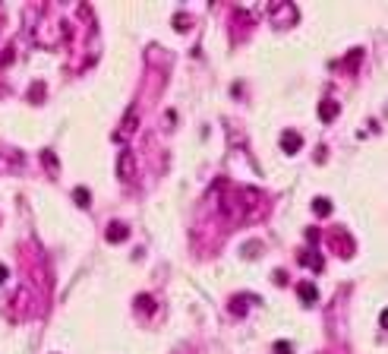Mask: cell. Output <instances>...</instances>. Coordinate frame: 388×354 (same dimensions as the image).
Returning <instances> with one entry per match:
<instances>
[{"label":"cell","mask_w":388,"mask_h":354,"mask_svg":"<svg viewBox=\"0 0 388 354\" xmlns=\"http://www.w3.org/2000/svg\"><path fill=\"white\" fill-rule=\"evenodd\" d=\"M117 177L123 180V184H130V180L136 177V155H133L130 149H123L117 155Z\"/></svg>","instance_id":"1"},{"label":"cell","mask_w":388,"mask_h":354,"mask_svg":"<svg viewBox=\"0 0 388 354\" xmlns=\"http://www.w3.org/2000/svg\"><path fill=\"white\" fill-rule=\"evenodd\" d=\"M136 126H139V111L130 108V111L123 114V120H120V130L114 133V139H120V143H123V139H130L133 133H136Z\"/></svg>","instance_id":"2"},{"label":"cell","mask_w":388,"mask_h":354,"mask_svg":"<svg viewBox=\"0 0 388 354\" xmlns=\"http://www.w3.org/2000/svg\"><path fill=\"white\" fill-rule=\"evenodd\" d=\"M300 146H303V136H300L297 130H284V133H281V149H284L287 155H293Z\"/></svg>","instance_id":"3"},{"label":"cell","mask_w":388,"mask_h":354,"mask_svg":"<svg viewBox=\"0 0 388 354\" xmlns=\"http://www.w3.org/2000/svg\"><path fill=\"white\" fill-rule=\"evenodd\" d=\"M300 263H303V266H310V269L312 272H322V256H319V253L316 250H303V253H300Z\"/></svg>","instance_id":"4"},{"label":"cell","mask_w":388,"mask_h":354,"mask_svg":"<svg viewBox=\"0 0 388 354\" xmlns=\"http://www.w3.org/2000/svg\"><path fill=\"white\" fill-rule=\"evenodd\" d=\"M126 237H130V228H126L123 222H111V225H108V240H111V244L126 240Z\"/></svg>","instance_id":"5"},{"label":"cell","mask_w":388,"mask_h":354,"mask_svg":"<svg viewBox=\"0 0 388 354\" xmlns=\"http://www.w3.org/2000/svg\"><path fill=\"white\" fill-rule=\"evenodd\" d=\"M297 294L303 297L306 304H316V300H319V288H316L312 282H300V285H297Z\"/></svg>","instance_id":"6"},{"label":"cell","mask_w":388,"mask_h":354,"mask_svg":"<svg viewBox=\"0 0 388 354\" xmlns=\"http://www.w3.org/2000/svg\"><path fill=\"white\" fill-rule=\"evenodd\" d=\"M338 111H341V104L331 102V98L319 102V117H322V120H334V117H338Z\"/></svg>","instance_id":"7"},{"label":"cell","mask_w":388,"mask_h":354,"mask_svg":"<svg viewBox=\"0 0 388 354\" xmlns=\"http://www.w3.org/2000/svg\"><path fill=\"white\" fill-rule=\"evenodd\" d=\"M136 310L139 313H152V310H155V297H152V294H139L136 297Z\"/></svg>","instance_id":"8"},{"label":"cell","mask_w":388,"mask_h":354,"mask_svg":"<svg viewBox=\"0 0 388 354\" xmlns=\"http://www.w3.org/2000/svg\"><path fill=\"white\" fill-rule=\"evenodd\" d=\"M312 212H316V215L319 218H325V215H329V212H331V203H329V199H312Z\"/></svg>","instance_id":"9"},{"label":"cell","mask_w":388,"mask_h":354,"mask_svg":"<svg viewBox=\"0 0 388 354\" xmlns=\"http://www.w3.org/2000/svg\"><path fill=\"white\" fill-rule=\"evenodd\" d=\"M73 199H76V206H82V209H85V206L92 203V193L85 190V187H76V190H73Z\"/></svg>","instance_id":"10"},{"label":"cell","mask_w":388,"mask_h":354,"mask_svg":"<svg viewBox=\"0 0 388 354\" xmlns=\"http://www.w3.org/2000/svg\"><path fill=\"white\" fill-rule=\"evenodd\" d=\"M360 60H363V48H353V51H350V57L344 60V70H357Z\"/></svg>","instance_id":"11"},{"label":"cell","mask_w":388,"mask_h":354,"mask_svg":"<svg viewBox=\"0 0 388 354\" xmlns=\"http://www.w3.org/2000/svg\"><path fill=\"white\" fill-rule=\"evenodd\" d=\"M231 313L233 316H240V313H246V297H231Z\"/></svg>","instance_id":"12"},{"label":"cell","mask_w":388,"mask_h":354,"mask_svg":"<svg viewBox=\"0 0 388 354\" xmlns=\"http://www.w3.org/2000/svg\"><path fill=\"white\" fill-rule=\"evenodd\" d=\"M174 29L186 32V29H190V16H186V13H177V16H174Z\"/></svg>","instance_id":"13"},{"label":"cell","mask_w":388,"mask_h":354,"mask_svg":"<svg viewBox=\"0 0 388 354\" xmlns=\"http://www.w3.org/2000/svg\"><path fill=\"white\" fill-rule=\"evenodd\" d=\"M41 162L48 165V171H57V158H54V152H48V149H44V152H41Z\"/></svg>","instance_id":"14"},{"label":"cell","mask_w":388,"mask_h":354,"mask_svg":"<svg viewBox=\"0 0 388 354\" xmlns=\"http://www.w3.org/2000/svg\"><path fill=\"white\" fill-rule=\"evenodd\" d=\"M275 354H293V345L291 342H275Z\"/></svg>","instance_id":"15"},{"label":"cell","mask_w":388,"mask_h":354,"mask_svg":"<svg viewBox=\"0 0 388 354\" xmlns=\"http://www.w3.org/2000/svg\"><path fill=\"white\" fill-rule=\"evenodd\" d=\"M38 95H44V85L41 83H35V85H32V92H29V98H38Z\"/></svg>","instance_id":"16"},{"label":"cell","mask_w":388,"mask_h":354,"mask_svg":"<svg viewBox=\"0 0 388 354\" xmlns=\"http://www.w3.org/2000/svg\"><path fill=\"white\" fill-rule=\"evenodd\" d=\"M6 275H10V272H6V266H3V263H0V285H3V282H6Z\"/></svg>","instance_id":"17"}]
</instances>
